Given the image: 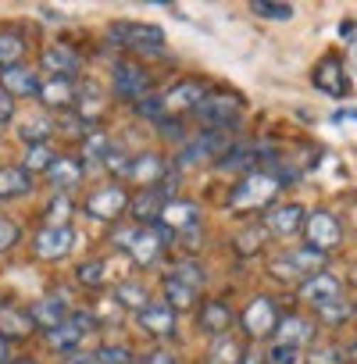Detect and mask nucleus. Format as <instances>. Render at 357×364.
<instances>
[{"label":"nucleus","instance_id":"e433bc0d","mask_svg":"<svg viewBox=\"0 0 357 364\" xmlns=\"http://www.w3.org/2000/svg\"><path fill=\"white\" fill-rule=\"evenodd\" d=\"M114 300H118L122 307H129V311H139V307L150 304V300H146V289L136 286V282H122V286L114 289Z\"/></svg>","mask_w":357,"mask_h":364},{"label":"nucleus","instance_id":"6e6552de","mask_svg":"<svg viewBox=\"0 0 357 364\" xmlns=\"http://www.w3.org/2000/svg\"><path fill=\"white\" fill-rule=\"evenodd\" d=\"M304 236H307V247L329 254V250H336V247L343 243V225H339L336 215H329V211H311V215L304 218Z\"/></svg>","mask_w":357,"mask_h":364},{"label":"nucleus","instance_id":"8fccbe9b","mask_svg":"<svg viewBox=\"0 0 357 364\" xmlns=\"http://www.w3.org/2000/svg\"><path fill=\"white\" fill-rule=\"evenodd\" d=\"M65 364H97V360H93V353H82V350H72V353H65Z\"/></svg>","mask_w":357,"mask_h":364},{"label":"nucleus","instance_id":"2f4dec72","mask_svg":"<svg viewBox=\"0 0 357 364\" xmlns=\"http://www.w3.org/2000/svg\"><path fill=\"white\" fill-rule=\"evenodd\" d=\"M197 293H201V289H193V286H186V282H178V279H164V304H168L171 311L193 307V304H197Z\"/></svg>","mask_w":357,"mask_h":364},{"label":"nucleus","instance_id":"473e14b6","mask_svg":"<svg viewBox=\"0 0 357 364\" xmlns=\"http://www.w3.org/2000/svg\"><path fill=\"white\" fill-rule=\"evenodd\" d=\"M168 279H178V282H186V286H193V289H204V268L193 261V257H186V261H175L171 264V272H168Z\"/></svg>","mask_w":357,"mask_h":364},{"label":"nucleus","instance_id":"37998d69","mask_svg":"<svg viewBox=\"0 0 357 364\" xmlns=\"http://www.w3.org/2000/svg\"><path fill=\"white\" fill-rule=\"evenodd\" d=\"M18 240H22L18 222H11V218H0V254L15 250V243H18Z\"/></svg>","mask_w":357,"mask_h":364},{"label":"nucleus","instance_id":"79ce46f5","mask_svg":"<svg viewBox=\"0 0 357 364\" xmlns=\"http://www.w3.org/2000/svg\"><path fill=\"white\" fill-rule=\"evenodd\" d=\"M129 164H132V157H129L122 146H111V150L104 154V168L114 171V175H129Z\"/></svg>","mask_w":357,"mask_h":364},{"label":"nucleus","instance_id":"9d476101","mask_svg":"<svg viewBox=\"0 0 357 364\" xmlns=\"http://www.w3.org/2000/svg\"><path fill=\"white\" fill-rule=\"evenodd\" d=\"M204 82L201 79H178L168 93H161V104H164V118H178L186 111H197V104L204 100Z\"/></svg>","mask_w":357,"mask_h":364},{"label":"nucleus","instance_id":"4468645a","mask_svg":"<svg viewBox=\"0 0 357 364\" xmlns=\"http://www.w3.org/2000/svg\"><path fill=\"white\" fill-rule=\"evenodd\" d=\"M175 318H178V311H171L164 300L146 304V307L136 311V321H139L143 332H150L154 339H168V336H175Z\"/></svg>","mask_w":357,"mask_h":364},{"label":"nucleus","instance_id":"72a5a7b5","mask_svg":"<svg viewBox=\"0 0 357 364\" xmlns=\"http://www.w3.org/2000/svg\"><path fill=\"white\" fill-rule=\"evenodd\" d=\"M314 314H318L321 321H329V325H343V321H350L357 311L346 304V296H336V300H329V304L314 307Z\"/></svg>","mask_w":357,"mask_h":364},{"label":"nucleus","instance_id":"b1692460","mask_svg":"<svg viewBox=\"0 0 357 364\" xmlns=\"http://www.w3.org/2000/svg\"><path fill=\"white\" fill-rule=\"evenodd\" d=\"M311 336H314V325H311L307 318H300V314H286V318H279V328H275V343L304 350V346L311 343Z\"/></svg>","mask_w":357,"mask_h":364},{"label":"nucleus","instance_id":"f257e3e1","mask_svg":"<svg viewBox=\"0 0 357 364\" xmlns=\"http://www.w3.org/2000/svg\"><path fill=\"white\" fill-rule=\"evenodd\" d=\"M279 190H282V178L268 168H257L236 182V190L229 193V208L233 211H261L279 197Z\"/></svg>","mask_w":357,"mask_h":364},{"label":"nucleus","instance_id":"09e8293b","mask_svg":"<svg viewBox=\"0 0 357 364\" xmlns=\"http://www.w3.org/2000/svg\"><path fill=\"white\" fill-rule=\"evenodd\" d=\"M11 118H15V100L8 93H0V125L11 122Z\"/></svg>","mask_w":357,"mask_h":364},{"label":"nucleus","instance_id":"a211bd4d","mask_svg":"<svg viewBox=\"0 0 357 364\" xmlns=\"http://www.w3.org/2000/svg\"><path fill=\"white\" fill-rule=\"evenodd\" d=\"M72 243H75L72 225H43V229L36 232V254H40L43 261L65 257V254L72 250Z\"/></svg>","mask_w":357,"mask_h":364},{"label":"nucleus","instance_id":"0eeeda50","mask_svg":"<svg viewBox=\"0 0 357 364\" xmlns=\"http://www.w3.org/2000/svg\"><path fill=\"white\" fill-rule=\"evenodd\" d=\"M279 318H282V314H279V307H275L272 296H254V300L243 307V314H240L247 336H254V339H268V336H275Z\"/></svg>","mask_w":357,"mask_h":364},{"label":"nucleus","instance_id":"c756f323","mask_svg":"<svg viewBox=\"0 0 357 364\" xmlns=\"http://www.w3.org/2000/svg\"><path fill=\"white\" fill-rule=\"evenodd\" d=\"M26 50H29V43H26L22 33H15V29H0V68L18 65Z\"/></svg>","mask_w":357,"mask_h":364},{"label":"nucleus","instance_id":"1a4fd4ad","mask_svg":"<svg viewBox=\"0 0 357 364\" xmlns=\"http://www.w3.org/2000/svg\"><path fill=\"white\" fill-rule=\"evenodd\" d=\"M129 211V193L122 186H100L86 197V215L97 222H118Z\"/></svg>","mask_w":357,"mask_h":364},{"label":"nucleus","instance_id":"4be33fe9","mask_svg":"<svg viewBox=\"0 0 357 364\" xmlns=\"http://www.w3.org/2000/svg\"><path fill=\"white\" fill-rule=\"evenodd\" d=\"M29 314H33V325H36V328L50 332V328H54V325H61L72 311H68V300H65L61 293H50V296L36 300V304L29 307Z\"/></svg>","mask_w":357,"mask_h":364},{"label":"nucleus","instance_id":"dca6fc26","mask_svg":"<svg viewBox=\"0 0 357 364\" xmlns=\"http://www.w3.org/2000/svg\"><path fill=\"white\" fill-rule=\"evenodd\" d=\"M311 79H314V86H318L321 93H329V97H346V93H350L346 68H343L339 58H321V61L314 65Z\"/></svg>","mask_w":357,"mask_h":364},{"label":"nucleus","instance_id":"c03bdc74","mask_svg":"<svg viewBox=\"0 0 357 364\" xmlns=\"http://www.w3.org/2000/svg\"><path fill=\"white\" fill-rule=\"evenodd\" d=\"M68 208H72L68 193L54 197V204H50V215H47V225H68Z\"/></svg>","mask_w":357,"mask_h":364},{"label":"nucleus","instance_id":"5fc2aeb1","mask_svg":"<svg viewBox=\"0 0 357 364\" xmlns=\"http://www.w3.org/2000/svg\"><path fill=\"white\" fill-rule=\"evenodd\" d=\"M11 364H40V360H29V357H26V360H11Z\"/></svg>","mask_w":357,"mask_h":364},{"label":"nucleus","instance_id":"6ab92c4d","mask_svg":"<svg viewBox=\"0 0 357 364\" xmlns=\"http://www.w3.org/2000/svg\"><path fill=\"white\" fill-rule=\"evenodd\" d=\"M40 65L50 72V79H75L79 68H82V58H79L72 47L58 43V47H47V50L40 54Z\"/></svg>","mask_w":357,"mask_h":364},{"label":"nucleus","instance_id":"412c9836","mask_svg":"<svg viewBox=\"0 0 357 364\" xmlns=\"http://www.w3.org/2000/svg\"><path fill=\"white\" fill-rule=\"evenodd\" d=\"M300 296H304L311 307H321V304L343 296V282H339L336 275H329V272H318V275H311L307 282H300Z\"/></svg>","mask_w":357,"mask_h":364},{"label":"nucleus","instance_id":"c9c22d12","mask_svg":"<svg viewBox=\"0 0 357 364\" xmlns=\"http://www.w3.org/2000/svg\"><path fill=\"white\" fill-rule=\"evenodd\" d=\"M47 136H54V122H50V118H29V122L22 125V139H26V146L47 143Z\"/></svg>","mask_w":357,"mask_h":364},{"label":"nucleus","instance_id":"a19ab883","mask_svg":"<svg viewBox=\"0 0 357 364\" xmlns=\"http://www.w3.org/2000/svg\"><path fill=\"white\" fill-rule=\"evenodd\" d=\"M307 364H346V350H339V346H314L307 353Z\"/></svg>","mask_w":357,"mask_h":364},{"label":"nucleus","instance_id":"a878e982","mask_svg":"<svg viewBox=\"0 0 357 364\" xmlns=\"http://www.w3.org/2000/svg\"><path fill=\"white\" fill-rule=\"evenodd\" d=\"M164 175H168V168H164V161H161L157 154H139V157H132V164H129V178H132V182H143L146 190L157 186Z\"/></svg>","mask_w":357,"mask_h":364},{"label":"nucleus","instance_id":"603ef678","mask_svg":"<svg viewBox=\"0 0 357 364\" xmlns=\"http://www.w3.org/2000/svg\"><path fill=\"white\" fill-rule=\"evenodd\" d=\"M240 364H265V360H261L257 353H243V357H240Z\"/></svg>","mask_w":357,"mask_h":364},{"label":"nucleus","instance_id":"f8f14e48","mask_svg":"<svg viewBox=\"0 0 357 364\" xmlns=\"http://www.w3.org/2000/svg\"><path fill=\"white\" fill-rule=\"evenodd\" d=\"M157 225H161L171 240H175L178 232H193V229L201 225V208H197L193 200H168V204L161 208Z\"/></svg>","mask_w":357,"mask_h":364},{"label":"nucleus","instance_id":"423d86ee","mask_svg":"<svg viewBox=\"0 0 357 364\" xmlns=\"http://www.w3.org/2000/svg\"><path fill=\"white\" fill-rule=\"evenodd\" d=\"M107 36L129 50H146V54H161L164 50V29L150 26V22H111Z\"/></svg>","mask_w":357,"mask_h":364},{"label":"nucleus","instance_id":"de8ad7c7","mask_svg":"<svg viewBox=\"0 0 357 364\" xmlns=\"http://www.w3.org/2000/svg\"><path fill=\"white\" fill-rule=\"evenodd\" d=\"M136 364H178V360H175V353H171V350H164V346H154V350H146V353H143Z\"/></svg>","mask_w":357,"mask_h":364},{"label":"nucleus","instance_id":"c85d7f7f","mask_svg":"<svg viewBox=\"0 0 357 364\" xmlns=\"http://www.w3.org/2000/svg\"><path fill=\"white\" fill-rule=\"evenodd\" d=\"M47 175H50V182H54V186H61V190H72L75 182L82 178V164H79L75 157H54V164L47 168Z\"/></svg>","mask_w":357,"mask_h":364},{"label":"nucleus","instance_id":"aec40b11","mask_svg":"<svg viewBox=\"0 0 357 364\" xmlns=\"http://www.w3.org/2000/svg\"><path fill=\"white\" fill-rule=\"evenodd\" d=\"M40 100H43V107H50V111H72L75 100H79V86H75L72 79H43Z\"/></svg>","mask_w":357,"mask_h":364},{"label":"nucleus","instance_id":"49530a36","mask_svg":"<svg viewBox=\"0 0 357 364\" xmlns=\"http://www.w3.org/2000/svg\"><path fill=\"white\" fill-rule=\"evenodd\" d=\"M79 282L82 286H100L104 282V261H90L79 268Z\"/></svg>","mask_w":357,"mask_h":364},{"label":"nucleus","instance_id":"f704fd0d","mask_svg":"<svg viewBox=\"0 0 357 364\" xmlns=\"http://www.w3.org/2000/svg\"><path fill=\"white\" fill-rule=\"evenodd\" d=\"M54 164V150H50V143H36V146H26V161H22V168L33 175V171H47Z\"/></svg>","mask_w":357,"mask_h":364},{"label":"nucleus","instance_id":"393cba45","mask_svg":"<svg viewBox=\"0 0 357 364\" xmlns=\"http://www.w3.org/2000/svg\"><path fill=\"white\" fill-rule=\"evenodd\" d=\"M33 193V175L22 164H4L0 168V200H15Z\"/></svg>","mask_w":357,"mask_h":364},{"label":"nucleus","instance_id":"bb28decb","mask_svg":"<svg viewBox=\"0 0 357 364\" xmlns=\"http://www.w3.org/2000/svg\"><path fill=\"white\" fill-rule=\"evenodd\" d=\"M168 200H164V193L157 190V186H150L146 193H139L136 200H129V211L136 215V222L139 225H154L157 218H161V208H164Z\"/></svg>","mask_w":357,"mask_h":364},{"label":"nucleus","instance_id":"f03ea898","mask_svg":"<svg viewBox=\"0 0 357 364\" xmlns=\"http://www.w3.org/2000/svg\"><path fill=\"white\" fill-rule=\"evenodd\" d=\"M118 243L129 250V257L136 261V264H143V268H150V264H157L161 261V254H164V247L171 243V236L154 222V225H136V229H125L122 236H118Z\"/></svg>","mask_w":357,"mask_h":364},{"label":"nucleus","instance_id":"2eb2a0df","mask_svg":"<svg viewBox=\"0 0 357 364\" xmlns=\"http://www.w3.org/2000/svg\"><path fill=\"white\" fill-rule=\"evenodd\" d=\"M40 86H43V79H36V72L26 65L0 68V93H8L11 100L15 97H40Z\"/></svg>","mask_w":357,"mask_h":364},{"label":"nucleus","instance_id":"3c124183","mask_svg":"<svg viewBox=\"0 0 357 364\" xmlns=\"http://www.w3.org/2000/svg\"><path fill=\"white\" fill-rule=\"evenodd\" d=\"M0 364H11V339L0 336Z\"/></svg>","mask_w":357,"mask_h":364},{"label":"nucleus","instance_id":"7c9ffc66","mask_svg":"<svg viewBox=\"0 0 357 364\" xmlns=\"http://www.w3.org/2000/svg\"><path fill=\"white\" fill-rule=\"evenodd\" d=\"M240 357H243V346L233 339V332L215 336V343L208 350V364H240Z\"/></svg>","mask_w":357,"mask_h":364},{"label":"nucleus","instance_id":"7ed1b4c3","mask_svg":"<svg viewBox=\"0 0 357 364\" xmlns=\"http://www.w3.org/2000/svg\"><path fill=\"white\" fill-rule=\"evenodd\" d=\"M325 257H329V254H321V250H314V247H297V250L279 254L268 268H272V275H275L279 282H307L311 275L321 272Z\"/></svg>","mask_w":357,"mask_h":364},{"label":"nucleus","instance_id":"5701e85b","mask_svg":"<svg viewBox=\"0 0 357 364\" xmlns=\"http://www.w3.org/2000/svg\"><path fill=\"white\" fill-rule=\"evenodd\" d=\"M33 332H36V325H33V314L26 307L0 304V336L4 339H29Z\"/></svg>","mask_w":357,"mask_h":364},{"label":"nucleus","instance_id":"a18cd8bd","mask_svg":"<svg viewBox=\"0 0 357 364\" xmlns=\"http://www.w3.org/2000/svg\"><path fill=\"white\" fill-rule=\"evenodd\" d=\"M268 360H272V364H300V350H297V346L272 343V350H268Z\"/></svg>","mask_w":357,"mask_h":364},{"label":"nucleus","instance_id":"39448f33","mask_svg":"<svg viewBox=\"0 0 357 364\" xmlns=\"http://www.w3.org/2000/svg\"><path fill=\"white\" fill-rule=\"evenodd\" d=\"M197 122L204 125V129H236V122H240V114H243V100L240 97H233V93H222V90H211V93H204V100L197 104Z\"/></svg>","mask_w":357,"mask_h":364},{"label":"nucleus","instance_id":"9b49d317","mask_svg":"<svg viewBox=\"0 0 357 364\" xmlns=\"http://www.w3.org/2000/svg\"><path fill=\"white\" fill-rule=\"evenodd\" d=\"M111 79H114V93L122 100H129V104H136V100H143L150 93V75L136 61H118L111 68Z\"/></svg>","mask_w":357,"mask_h":364},{"label":"nucleus","instance_id":"f3484780","mask_svg":"<svg viewBox=\"0 0 357 364\" xmlns=\"http://www.w3.org/2000/svg\"><path fill=\"white\" fill-rule=\"evenodd\" d=\"M304 218H307V211H304L300 204H282V208L268 211L265 229H268L272 236H279V240H293V236L304 232Z\"/></svg>","mask_w":357,"mask_h":364},{"label":"nucleus","instance_id":"58836bf2","mask_svg":"<svg viewBox=\"0 0 357 364\" xmlns=\"http://www.w3.org/2000/svg\"><path fill=\"white\" fill-rule=\"evenodd\" d=\"M93 360L97 364H136V357H132L129 346H100L93 353Z\"/></svg>","mask_w":357,"mask_h":364},{"label":"nucleus","instance_id":"ea45409f","mask_svg":"<svg viewBox=\"0 0 357 364\" xmlns=\"http://www.w3.org/2000/svg\"><path fill=\"white\" fill-rule=\"evenodd\" d=\"M254 15L257 18H268V22H289L293 18V8L289 4H268V0H257Z\"/></svg>","mask_w":357,"mask_h":364},{"label":"nucleus","instance_id":"20e7f679","mask_svg":"<svg viewBox=\"0 0 357 364\" xmlns=\"http://www.w3.org/2000/svg\"><path fill=\"white\" fill-rule=\"evenodd\" d=\"M233 143H236V139H233L229 129H204L201 136H193V139L183 143L175 164H178V168H190V164H197V161H215V164H218V157L229 154Z\"/></svg>","mask_w":357,"mask_h":364},{"label":"nucleus","instance_id":"4c0bfd02","mask_svg":"<svg viewBox=\"0 0 357 364\" xmlns=\"http://www.w3.org/2000/svg\"><path fill=\"white\" fill-rule=\"evenodd\" d=\"M132 107H136V114H139V118H146V122H154V125L164 118V104H161V97H157V93H146V97H143V100H136Z\"/></svg>","mask_w":357,"mask_h":364},{"label":"nucleus","instance_id":"864d4df0","mask_svg":"<svg viewBox=\"0 0 357 364\" xmlns=\"http://www.w3.org/2000/svg\"><path fill=\"white\" fill-rule=\"evenodd\" d=\"M346 357H350V360H353V364H357V343H353V346H350V350H346Z\"/></svg>","mask_w":357,"mask_h":364},{"label":"nucleus","instance_id":"cd10ccee","mask_svg":"<svg viewBox=\"0 0 357 364\" xmlns=\"http://www.w3.org/2000/svg\"><path fill=\"white\" fill-rule=\"evenodd\" d=\"M233 311H229V304H222V300H211V304H204L201 307V314H197V321H201V328L204 332H211V336H225L229 332V325H233Z\"/></svg>","mask_w":357,"mask_h":364},{"label":"nucleus","instance_id":"ddd939ff","mask_svg":"<svg viewBox=\"0 0 357 364\" xmlns=\"http://www.w3.org/2000/svg\"><path fill=\"white\" fill-rule=\"evenodd\" d=\"M86 328H90V314L72 311L61 325H54V328L47 332V346H50V350H58V353H72V350H79V343H82Z\"/></svg>","mask_w":357,"mask_h":364}]
</instances>
